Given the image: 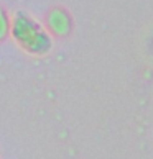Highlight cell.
Returning <instances> with one entry per match:
<instances>
[{"mask_svg": "<svg viewBox=\"0 0 153 159\" xmlns=\"http://www.w3.org/2000/svg\"><path fill=\"white\" fill-rule=\"evenodd\" d=\"M10 34L15 43L31 56H45L53 48L51 34L23 11H18L10 21Z\"/></svg>", "mask_w": 153, "mask_h": 159, "instance_id": "6da1fadb", "label": "cell"}, {"mask_svg": "<svg viewBox=\"0 0 153 159\" xmlns=\"http://www.w3.org/2000/svg\"><path fill=\"white\" fill-rule=\"evenodd\" d=\"M50 26L55 31V34H66L71 28V21H69V15L64 10H53L50 13Z\"/></svg>", "mask_w": 153, "mask_h": 159, "instance_id": "7a4b0ae2", "label": "cell"}, {"mask_svg": "<svg viewBox=\"0 0 153 159\" xmlns=\"http://www.w3.org/2000/svg\"><path fill=\"white\" fill-rule=\"evenodd\" d=\"M10 33V20H8V15L2 7H0V41H3L5 38L8 36Z\"/></svg>", "mask_w": 153, "mask_h": 159, "instance_id": "3957f363", "label": "cell"}]
</instances>
